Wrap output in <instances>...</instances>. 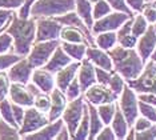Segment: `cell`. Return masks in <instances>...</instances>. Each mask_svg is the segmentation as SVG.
<instances>
[{"label": "cell", "mask_w": 156, "mask_h": 140, "mask_svg": "<svg viewBox=\"0 0 156 140\" xmlns=\"http://www.w3.org/2000/svg\"><path fill=\"white\" fill-rule=\"evenodd\" d=\"M5 31L13 39V52L27 56L36 38V19L32 16L20 17L15 13Z\"/></svg>", "instance_id": "1"}, {"label": "cell", "mask_w": 156, "mask_h": 140, "mask_svg": "<svg viewBox=\"0 0 156 140\" xmlns=\"http://www.w3.org/2000/svg\"><path fill=\"white\" fill-rule=\"evenodd\" d=\"M108 53L113 64V71L122 75L126 81L135 80L143 71L144 62L139 56L136 48H126L116 44L109 49Z\"/></svg>", "instance_id": "2"}, {"label": "cell", "mask_w": 156, "mask_h": 140, "mask_svg": "<svg viewBox=\"0 0 156 140\" xmlns=\"http://www.w3.org/2000/svg\"><path fill=\"white\" fill-rule=\"evenodd\" d=\"M75 9V0H35L30 8L32 17H55Z\"/></svg>", "instance_id": "3"}, {"label": "cell", "mask_w": 156, "mask_h": 140, "mask_svg": "<svg viewBox=\"0 0 156 140\" xmlns=\"http://www.w3.org/2000/svg\"><path fill=\"white\" fill-rule=\"evenodd\" d=\"M60 45V39L56 40H45V41H35L31 51L28 52L27 59L34 68L44 67L45 63L49 60L55 49Z\"/></svg>", "instance_id": "4"}, {"label": "cell", "mask_w": 156, "mask_h": 140, "mask_svg": "<svg viewBox=\"0 0 156 140\" xmlns=\"http://www.w3.org/2000/svg\"><path fill=\"white\" fill-rule=\"evenodd\" d=\"M127 84L136 93L140 92H152L156 93V63L148 60L144 64L141 74L135 80L127 81Z\"/></svg>", "instance_id": "5"}, {"label": "cell", "mask_w": 156, "mask_h": 140, "mask_svg": "<svg viewBox=\"0 0 156 140\" xmlns=\"http://www.w3.org/2000/svg\"><path fill=\"white\" fill-rule=\"evenodd\" d=\"M86 107H87L86 99L81 95L77 99L69 100L66 106V109L63 111V113H62V119L64 121V124L67 125L68 131L71 132L72 138H73V134H75L77 125L80 123L81 117H83V115H84Z\"/></svg>", "instance_id": "6"}, {"label": "cell", "mask_w": 156, "mask_h": 140, "mask_svg": "<svg viewBox=\"0 0 156 140\" xmlns=\"http://www.w3.org/2000/svg\"><path fill=\"white\" fill-rule=\"evenodd\" d=\"M118 106L124 113L129 127H132L136 117L139 116V99H137V93L128 84L124 87L122 93H120L118 99Z\"/></svg>", "instance_id": "7"}, {"label": "cell", "mask_w": 156, "mask_h": 140, "mask_svg": "<svg viewBox=\"0 0 156 140\" xmlns=\"http://www.w3.org/2000/svg\"><path fill=\"white\" fill-rule=\"evenodd\" d=\"M49 123L48 115L44 112H40L39 109H36L35 107H27L26 113H24V119L23 123L19 127V134L20 136L32 134V132L40 130L41 127H44L45 124Z\"/></svg>", "instance_id": "8"}, {"label": "cell", "mask_w": 156, "mask_h": 140, "mask_svg": "<svg viewBox=\"0 0 156 140\" xmlns=\"http://www.w3.org/2000/svg\"><path fill=\"white\" fill-rule=\"evenodd\" d=\"M128 19H131V16L127 15V13L119 12V11H112L108 15L95 20L94 26L91 28V32L94 35H96L105 31H118L120 26H123Z\"/></svg>", "instance_id": "9"}, {"label": "cell", "mask_w": 156, "mask_h": 140, "mask_svg": "<svg viewBox=\"0 0 156 140\" xmlns=\"http://www.w3.org/2000/svg\"><path fill=\"white\" fill-rule=\"evenodd\" d=\"M62 24L54 17H36V38L35 41L56 40L60 39Z\"/></svg>", "instance_id": "10"}, {"label": "cell", "mask_w": 156, "mask_h": 140, "mask_svg": "<svg viewBox=\"0 0 156 140\" xmlns=\"http://www.w3.org/2000/svg\"><path fill=\"white\" fill-rule=\"evenodd\" d=\"M83 96L87 102L92 103L94 106H100L104 103H111V102H116L119 98L115 95L111 88L108 85L104 84H99L95 83L91 87H88L86 91L83 92Z\"/></svg>", "instance_id": "11"}, {"label": "cell", "mask_w": 156, "mask_h": 140, "mask_svg": "<svg viewBox=\"0 0 156 140\" xmlns=\"http://www.w3.org/2000/svg\"><path fill=\"white\" fill-rule=\"evenodd\" d=\"M34 70L35 68L28 62L27 56H24L7 70V75H8L11 83L27 84L31 81V76H32Z\"/></svg>", "instance_id": "12"}, {"label": "cell", "mask_w": 156, "mask_h": 140, "mask_svg": "<svg viewBox=\"0 0 156 140\" xmlns=\"http://www.w3.org/2000/svg\"><path fill=\"white\" fill-rule=\"evenodd\" d=\"M155 47H156V32L154 30V26L150 24L147 31L137 39L136 47H135L139 56L141 57V60L144 62V64L151 59V55L154 52Z\"/></svg>", "instance_id": "13"}, {"label": "cell", "mask_w": 156, "mask_h": 140, "mask_svg": "<svg viewBox=\"0 0 156 140\" xmlns=\"http://www.w3.org/2000/svg\"><path fill=\"white\" fill-rule=\"evenodd\" d=\"M49 96H51V107H49V111L47 115H48L49 121H55L62 117V113L66 109L68 99H67L66 93L58 87H55L49 92Z\"/></svg>", "instance_id": "14"}, {"label": "cell", "mask_w": 156, "mask_h": 140, "mask_svg": "<svg viewBox=\"0 0 156 140\" xmlns=\"http://www.w3.org/2000/svg\"><path fill=\"white\" fill-rule=\"evenodd\" d=\"M8 98L12 103L20 104L23 107H32L34 106V95L28 89L27 84L20 83H11L9 85Z\"/></svg>", "instance_id": "15"}, {"label": "cell", "mask_w": 156, "mask_h": 140, "mask_svg": "<svg viewBox=\"0 0 156 140\" xmlns=\"http://www.w3.org/2000/svg\"><path fill=\"white\" fill-rule=\"evenodd\" d=\"M31 81H32L41 92H45V93H49L56 87L55 75L52 72H49V71H47L43 67L35 68L32 72V76H31Z\"/></svg>", "instance_id": "16"}, {"label": "cell", "mask_w": 156, "mask_h": 140, "mask_svg": "<svg viewBox=\"0 0 156 140\" xmlns=\"http://www.w3.org/2000/svg\"><path fill=\"white\" fill-rule=\"evenodd\" d=\"M64 125L63 119L55 120V121H49L48 124H45L44 127H41L40 130L32 132V134L24 135L22 139H27V140H52L56 138L58 132L60 131V128Z\"/></svg>", "instance_id": "17"}, {"label": "cell", "mask_w": 156, "mask_h": 140, "mask_svg": "<svg viewBox=\"0 0 156 140\" xmlns=\"http://www.w3.org/2000/svg\"><path fill=\"white\" fill-rule=\"evenodd\" d=\"M86 57L95 67H100L108 71H113V64L108 51H104V49L99 48L96 45H88Z\"/></svg>", "instance_id": "18"}, {"label": "cell", "mask_w": 156, "mask_h": 140, "mask_svg": "<svg viewBox=\"0 0 156 140\" xmlns=\"http://www.w3.org/2000/svg\"><path fill=\"white\" fill-rule=\"evenodd\" d=\"M77 80L80 83L81 91H86L88 87L96 83V72H95V66L92 64L87 57H84L80 62L79 70H77Z\"/></svg>", "instance_id": "19"}, {"label": "cell", "mask_w": 156, "mask_h": 140, "mask_svg": "<svg viewBox=\"0 0 156 140\" xmlns=\"http://www.w3.org/2000/svg\"><path fill=\"white\" fill-rule=\"evenodd\" d=\"M80 62L69 63L68 66H66L64 68H62L60 71L55 74V84L59 89H62L63 92L67 89V87L69 85V83L77 76V70H79Z\"/></svg>", "instance_id": "20"}, {"label": "cell", "mask_w": 156, "mask_h": 140, "mask_svg": "<svg viewBox=\"0 0 156 140\" xmlns=\"http://www.w3.org/2000/svg\"><path fill=\"white\" fill-rule=\"evenodd\" d=\"M54 19L56 21H59L62 26H71V27H76L79 28V30H81L84 32V34L87 35V38L90 39V41L92 43V45H95L94 43V38H92V32L91 30L86 26V23H84L83 20H81V17L76 13V11H69V12L64 13V15H60V16H55Z\"/></svg>", "instance_id": "21"}, {"label": "cell", "mask_w": 156, "mask_h": 140, "mask_svg": "<svg viewBox=\"0 0 156 140\" xmlns=\"http://www.w3.org/2000/svg\"><path fill=\"white\" fill-rule=\"evenodd\" d=\"M72 62H73L72 57L67 55V52L62 48V45H59L43 68H45L47 71H49V72H52L55 75L58 71H60L62 68H64L66 66H68V64Z\"/></svg>", "instance_id": "22"}, {"label": "cell", "mask_w": 156, "mask_h": 140, "mask_svg": "<svg viewBox=\"0 0 156 140\" xmlns=\"http://www.w3.org/2000/svg\"><path fill=\"white\" fill-rule=\"evenodd\" d=\"M131 24H132V17L128 19L123 26L116 31V36H118V44L126 48H135L137 43V38L135 36L131 31Z\"/></svg>", "instance_id": "23"}, {"label": "cell", "mask_w": 156, "mask_h": 140, "mask_svg": "<svg viewBox=\"0 0 156 140\" xmlns=\"http://www.w3.org/2000/svg\"><path fill=\"white\" fill-rule=\"evenodd\" d=\"M60 40L62 41H69V43H86L88 45H92L90 39L81 30L71 26H63L60 31Z\"/></svg>", "instance_id": "24"}, {"label": "cell", "mask_w": 156, "mask_h": 140, "mask_svg": "<svg viewBox=\"0 0 156 140\" xmlns=\"http://www.w3.org/2000/svg\"><path fill=\"white\" fill-rule=\"evenodd\" d=\"M109 125L112 127L113 132H115L116 139L123 140L126 138L127 132L129 130V124H128V121H127L126 116H124V113L122 112V109L119 108V106H118V108H116V112L113 115V119Z\"/></svg>", "instance_id": "25"}, {"label": "cell", "mask_w": 156, "mask_h": 140, "mask_svg": "<svg viewBox=\"0 0 156 140\" xmlns=\"http://www.w3.org/2000/svg\"><path fill=\"white\" fill-rule=\"evenodd\" d=\"M92 8H94V3L90 0H75V11L76 13L81 17V20L86 23V26L92 28L94 26V15H92Z\"/></svg>", "instance_id": "26"}, {"label": "cell", "mask_w": 156, "mask_h": 140, "mask_svg": "<svg viewBox=\"0 0 156 140\" xmlns=\"http://www.w3.org/2000/svg\"><path fill=\"white\" fill-rule=\"evenodd\" d=\"M60 45L67 52V55L72 57V60H75V62H81L86 57L88 48V44L86 43H69L60 40Z\"/></svg>", "instance_id": "27"}, {"label": "cell", "mask_w": 156, "mask_h": 140, "mask_svg": "<svg viewBox=\"0 0 156 140\" xmlns=\"http://www.w3.org/2000/svg\"><path fill=\"white\" fill-rule=\"evenodd\" d=\"M86 103L88 108V116H90V135H88V140H94L95 136L99 134V131L104 127V124H103L100 116H99L96 106H94L92 103L87 102V100Z\"/></svg>", "instance_id": "28"}, {"label": "cell", "mask_w": 156, "mask_h": 140, "mask_svg": "<svg viewBox=\"0 0 156 140\" xmlns=\"http://www.w3.org/2000/svg\"><path fill=\"white\" fill-rule=\"evenodd\" d=\"M95 45L99 48L104 49V51H109L118 44V36H116V31H105L96 34L94 38Z\"/></svg>", "instance_id": "29"}, {"label": "cell", "mask_w": 156, "mask_h": 140, "mask_svg": "<svg viewBox=\"0 0 156 140\" xmlns=\"http://www.w3.org/2000/svg\"><path fill=\"white\" fill-rule=\"evenodd\" d=\"M96 108H98L99 116H100L103 124L104 125L111 124L113 115H115L116 108H118V100H116V102L104 103V104H100V106H96Z\"/></svg>", "instance_id": "30"}, {"label": "cell", "mask_w": 156, "mask_h": 140, "mask_svg": "<svg viewBox=\"0 0 156 140\" xmlns=\"http://www.w3.org/2000/svg\"><path fill=\"white\" fill-rule=\"evenodd\" d=\"M22 139L19 134V128L0 119V140H16Z\"/></svg>", "instance_id": "31"}, {"label": "cell", "mask_w": 156, "mask_h": 140, "mask_svg": "<svg viewBox=\"0 0 156 140\" xmlns=\"http://www.w3.org/2000/svg\"><path fill=\"white\" fill-rule=\"evenodd\" d=\"M148 26H150V23H148L147 20H145V17L143 16V13L141 12H137L136 15L132 16V24H131V31H132V34L139 39L141 35L144 34L145 31H147Z\"/></svg>", "instance_id": "32"}, {"label": "cell", "mask_w": 156, "mask_h": 140, "mask_svg": "<svg viewBox=\"0 0 156 140\" xmlns=\"http://www.w3.org/2000/svg\"><path fill=\"white\" fill-rule=\"evenodd\" d=\"M87 104V103H86ZM88 135H90V116H88V108L86 107V111H84V115L81 117L79 125H77L75 134H73L72 139L76 140H87Z\"/></svg>", "instance_id": "33"}, {"label": "cell", "mask_w": 156, "mask_h": 140, "mask_svg": "<svg viewBox=\"0 0 156 140\" xmlns=\"http://www.w3.org/2000/svg\"><path fill=\"white\" fill-rule=\"evenodd\" d=\"M0 119L5 120L7 123L17 127L15 119H13V112H12V102L9 99H3L0 100ZM19 128V127H17Z\"/></svg>", "instance_id": "34"}, {"label": "cell", "mask_w": 156, "mask_h": 140, "mask_svg": "<svg viewBox=\"0 0 156 140\" xmlns=\"http://www.w3.org/2000/svg\"><path fill=\"white\" fill-rule=\"evenodd\" d=\"M34 107L40 111V112L48 113L49 107H51V96H49V93L40 91L37 95H35L34 96Z\"/></svg>", "instance_id": "35"}, {"label": "cell", "mask_w": 156, "mask_h": 140, "mask_svg": "<svg viewBox=\"0 0 156 140\" xmlns=\"http://www.w3.org/2000/svg\"><path fill=\"white\" fill-rule=\"evenodd\" d=\"M126 85H127L126 79H124L120 74L116 72V71H113L112 76H111V79H109V83H108V87L111 88V91L119 98L120 93H122V91L124 89Z\"/></svg>", "instance_id": "36"}, {"label": "cell", "mask_w": 156, "mask_h": 140, "mask_svg": "<svg viewBox=\"0 0 156 140\" xmlns=\"http://www.w3.org/2000/svg\"><path fill=\"white\" fill-rule=\"evenodd\" d=\"M112 7L108 4L105 0H96L94 3V8H92V15H94V20H98L100 17L108 15L112 12Z\"/></svg>", "instance_id": "37"}, {"label": "cell", "mask_w": 156, "mask_h": 140, "mask_svg": "<svg viewBox=\"0 0 156 140\" xmlns=\"http://www.w3.org/2000/svg\"><path fill=\"white\" fill-rule=\"evenodd\" d=\"M24 56H20L17 53L7 52V53H0V71H7L12 64H15L17 60H20Z\"/></svg>", "instance_id": "38"}, {"label": "cell", "mask_w": 156, "mask_h": 140, "mask_svg": "<svg viewBox=\"0 0 156 140\" xmlns=\"http://www.w3.org/2000/svg\"><path fill=\"white\" fill-rule=\"evenodd\" d=\"M139 115L147 117L148 120H151L152 123L156 124V107L155 106H151V104L139 100Z\"/></svg>", "instance_id": "39"}, {"label": "cell", "mask_w": 156, "mask_h": 140, "mask_svg": "<svg viewBox=\"0 0 156 140\" xmlns=\"http://www.w3.org/2000/svg\"><path fill=\"white\" fill-rule=\"evenodd\" d=\"M64 93H66L67 99H68V102L69 100H73V99H77L79 96L83 95V91H81L80 83H79V80H77V76L69 83V85L67 87Z\"/></svg>", "instance_id": "40"}, {"label": "cell", "mask_w": 156, "mask_h": 140, "mask_svg": "<svg viewBox=\"0 0 156 140\" xmlns=\"http://www.w3.org/2000/svg\"><path fill=\"white\" fill-rule=\"evenodd\" d=\"M13 49V39L7 31L0 34V53H7Z\"/></svg>", "instance_id": "41"}, {"label": "cell", "mask_w": 156, "mask_h": 140, "mask_svg": "<svg viewBox=\"0 0 156 140\" xmlns=\"http://www.w3.org/2000/svg\"><path fill=\"white\" fill-rule=\"evenodd\" d=\"M105 2H107L108 4L112 7V9H113V11H119V12H124V13H127V15H129L131 17H132V16L135 15L133 11L131 9L128 5H127L126 0H105Z\"/></svg>", "instance_id": "42"}, {"label": "cell", "mask_w": 156, "mask_h": 140, "mask_svg": "<svg viewBox=\"0 0 156 140\" xmlns=\"http://www.w3.org/2000/svg\"><path fill=\"white\" fill-rule=\"evenodd\" d=\"M9 85H11V80H9L7 72L5 71H0V100L5 99L8 96Z\"/></svg>", "instance_id": "43"}, {"label": "cell", "mask_w": 156, "mask_h": 140, "mask_svg": "<svg viewBox=\"0 0 156 140\" xmlns=\"http://www.w3.org/2000/svg\"><path fill=\"white\" fill-rule=\"evenodd\" d=\"M143 16L150 24L156 23V4L155 3H145L143 11H141Z\"/></svg>", "instance_id": "44"}, {"label": "cell", "mask_w": 156, "mask_h": 140, "mask_svg": "<svg viewBox=\"0 0 156 140\" xmlns=\"http://www.w3.org/2000/svg\"><path fill=\"white\" fill-rule=\"evenodd\" d=\"M95 72H96V83L108 85L109 79H111L113 71H108V70H104V68H100V67H95Z\"/></svg>", "instance_id": "45"}, {"label": "cell", "mask_w": 156, "mask_h": 140, "mask_svg": "<svg viewBox=\"0 0 156 140\" xmlns=\"http://www.w3.org/2000/svg\"><path fill=\"white\" fill-rule=\"evenodd\" d=\"M13 9H5V8H0V30H5L8 27V24L11 23L13 15H15Z\"/></svg>", "instance_id": "46"}, {"label": "cell", "mask_w": 156, "mask_h": 140, "mask_svg": "<svg viewBox=\"0 0 156 140\" xmlns=\"http://www.w3.org/2000/svg\"><path fill=\"white\" fill-rule=\"evenodd\" d=\"M95 139L96 140H115L116 136H115V132H113L112 127L109 124H107L99 131V134L95 136Z\"/></svg>", "instance_id": "47"}, {"label": "cell", "mask_w": 156, "mask_h": 140, "mask_svg": "<svg viewBox=\"0 0 156 140\" xmlns=\"http://www.w3.org/2000/svg\"><path fill=\"white\" fill-rule=\"evenodd\" d=\"M137 140H156V124H152L150 128L140 132H136Z\"/></svg>", "instance_id": "48"}, {"label": "cell", "mask_w": 156, "mask_h": 140, "mask_svg": "<svg viewBox=\"0 0 156 140\" xmlns=\"http://www.w3.org/2000/svg\"><path fill=\"white\" fill-rule=\"evenodd\" d=\"M12 112H13V119H15L17 127H20V124L23 123V119H24V113H26V107L12 103Z\"/></svg>", "instance_id": "49"}, {"label": "cell", "mask_w": 156, "mask_h": 140, "mask_svg": "<svg viewBox=\"0 0 156 140\" xmlns=\"http://www.w3.org/2000/svg\"><path fill=\"white\" fill-rule=\"evenodd\" d=\"M152 124H155V123H152V121L148 120L147 117L139 115V116L136 117V120H135V123H133L132 127L135 128V131H136V132H140V131H144V130H147V128H150Z\"/></svg>", "instance_id": "50"}, {"label": "cell", "mask_w": 156, "mask_h": 140, "mask_svg": "<svg viewBox=\"0 0 156 140\" xmlns=\"http://www.w3.org/2000/svg\"><path fill=\"white\" fill-rule=\"evenodd\" d=\"M26 0H0V8L5 9H19Z\"/></svg>", "instance_id": "51"}, {"label": "cell", "mask_w": 156, "mask_h": 140, "mask_svg": "<svg viewBox=\"0 0 156 140\" xmlns=\"http://www.w3.org/2000/svg\"><path fill=\"white\" fill-rule=\"evenodd\" d=\"M137 99L140 102H144V103H148L151 106H155L156 107V93H152V92H140L137 93Z\"/></svg>", "instance_id": "52"}, {"label": "cell", "mask_w": 156, "mask_h": 140, "mask_svg": "<svg viewBox=\"0 0 156 140\" xmlns=\"http://www.w3.org/2000/svg\"><path fill=\"white\" fill-rule=\"evenodd\" d=\"M126 3L133 12L137 13V12H141V11H143L147 2H145V0H126Z\"/></svg>", "instance_id": "53"}, {"label": "cell", "mask_w": 156, "mask_h": 140, "mask_svg": "<svg viewBox=\"0 0 156 140\" xmlns=\"http://www.w3.org/2000/svg\"><path fill=\"white\" fill-rule=\"evenodd\" d=\"M35 2V0H26L24 2V4L19 8V15L20 17H28L30 16V8H31V5H32V3Z\"/></svg>", "instance_id": "54"}, {"label": "cell", "mask_w": 156, "mask_h": 140, "mask_svg": "<svg viewBox=\"0 0 156 140\" xmlns=\"http://www.w3.org/2000/svg\"><path fill=\"white\" fill-rule=\"evenodd\" d=\"M55 139L56 140H69V139H72V135H71V132L68 131V128H67L66 124L60 128V131L58 132V135H56Z\"/></svg>", "instance_id": "55"}, {"label": "cell", "mask_w": 156, "mask_h": 140, "mask_svg": "<svg viewBox=\"0 0 156 140\" xmlns=\"http://www.w3.org/2000/svg\"><path fill=\"white\" fill-rule=\"evenodd\" d=\"M124 139L126 140H135L136 139V131H135L133 127H129V130H128V132H127V135H126Z\"/></svg>", "instance_id": "56"}, {"label": "cell", "mask_w": 156, "mask_h": 140, "mask_svg": "<svg viewBox=\"0 0 156 140\" xmlns=\"http://www.w3.org/2000/svg\"><path fill=\"white\" fill-rule=\"evenodd\" d=\"M150 60H152V62H155V63H156V47H155L154 52H152V55H151V59H150Z\"/></svg>", "instance_id": "57"}, {"label": "cell", "mask_w": 156, "mask_h": 140, "mask_svg": "<svg viewBox=\"0 0 156 140\" xmlns=\"http://www.w3.org/2000/svg\"><path fill=\"white\" fill-rule=\"evenodd\" d=\"M145 2H147V3H155L156 0H145Z\"/></svg>", "instance_id": "58"}, {"label": "cell", "mask_w": 156, "mask_h": 140, "mask_svg": "<svg viewBox=\"0 0 156 140\" xmlns=\"http://www.w3.org/2000/svg\"><path fill=\"white\" fill-rule=\"evenodd\" d=\"M152 26H154V30H155V32H156V23H154Z\"/></svg>", "instance_id": "59"}, {"label": "cell", "mask_w": 156, "mask_h": 140, "mask_svg": "<svg viewBox=\"0 0 156 140\" xmlns=\"http://www.w3.org/2000/svg\"><path fill=\"white\" fill-rule=\"evenodd\" d=\"M90 2H92V3H95V2H96V0H90Z\"/></svg>", "instance_id": "60"}, {"label": "cell", "mask_w": 156, "mask_h": 140, "mask_svg": "<svg viewBox=\"0 0 156 140\" xmlns=\"http://www.w3.org/2000/svg\"><path fill=\"white\" fill-rule=\"evenodd\" d=\"M3 31H5V30H0V34H2V32H3Z\"/></svg>", "instance_id": "61"}, {"label": "cell", "mask_w": 156, "mask_h": 140, "mask_svg": "<svg viewBox=\"0 0 156 140\" xmlns=\"http://www.w3.org/2000/svg\"><path fill=\"white\" fill-rule=\"evenodd\" d=\"M155 4H156V3H155Z\"/></svg>", "instance_id": "62"}]
</instances>
